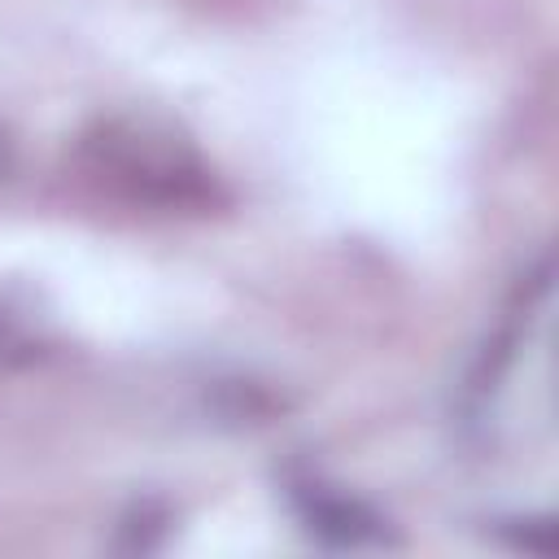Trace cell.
Masks as SVG:
<instances>
[{
    "label": "cell",
    "instance_id": "obj_1",
    "mask_svg": "<svg viewBox=\"0 0 559 559\" xmlns=\"http://www.w3.org/2000/svg\"><path fill=\"white\" fill-rule=\"evenodd\" d=\"M87 157L109 183H118L135 201H153V205L214 201V179L201 166V157L188 148V140H179L157 122L144 118L105 122L87 140Z\"/></svg>",
    "mask_w": 559,
    "mask_h": 559
},
{
    "label": "cell",
    "instance_id": "obj_2",
    "mask_svg": "<svg viewBox=\"0 0 559 559\" xmlns=\"http://www.w3.org/2000/svg\"><path fill=\"white\" fill-rule=\"evenodd\" d=\"M297 511H301L306 528L328 546L358 550V546H380L384 542V520L349 493H336V489H323V485H301L297 489Z\"/></svg>",
    "mask_w": 559,
    "mask_h": 559
},
{
    "label": "cell",
    "instance_id": "obj_3",
    "mask_svg": "<svg viewBox=\"0 0 559 559\" xmlns=\"http://www.w3.org/2000/svg\"><path fill=\"white\" fill-rule=\"evenodd\" d=\"M52 345V328L48 314L35 310L31 293L4 288L0 293V367H22L44 358Z\"/></svg>",
    "mask_w": 559,
    "mask_h": 559
},
{
    "label": "cell",
    "instance_id": "obj_4",
    "mask_svg": "<svg viewBox=\"0 0 559 559\" xmlns=\"http://www.w3.org/2000/svg\"><path fill=\"white\" fill-rule=\"evenodd\" d=\"M9 170H13V144H9V135L0 131V188H4V179H9Z\"/></svg>",
    "mask_w": 559,
    "mask_h": 559
}]
</instances>
